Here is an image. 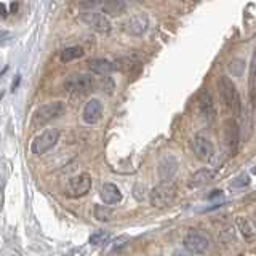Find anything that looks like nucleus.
<instances>
[{"instance_id":"nucleus-1","label":"nucleus","mask_w":256,"mask_h":256,"mask_svg":"<svg viewBox=\"0 0 256 256\" xmlns=\"http://www.w3.org/2000/svg\"><path fill=\"white\" fill-rule=\"evenodd\" d=\"M218 88H220L224 106H226V109L229 112H232L234 120L237 122V120L244 114V104H242V98H240V93L237 90L236 84L232 82L229 77L222 76L218 80Z\"/></svg>"},{"instance_id":"nucleus-2","label":"nucleus","mask_w":256,"mask_h":256,"mask_svg":"<svg viewBox=\"0 0 256 256\" xmlns=\"http://www.w3.org/2000/svg\"><path fill=\"white\" fill-rule=\"evenodd\" d=\"M176 196H178V189H176L174 182L164 181L157 184V186L149 192V202L156 208H165L174 202Z\"/></svg>"},{"instance_id":"nucleus-3","label":"nucleus","mask_w":256,"mask_h":256,"mask_svg":"<svg viewBox=\"0 0 256 256\" xmlns=\"http://www.w3.org/2000/svg\"><path fill=\"white\" fill-rule=\"evenodd\" d=\"M64 112H66V106L61 101H53V102H46L42 104L32 116V126L40 128L46 124H50L52 120L61 117Z\"/></svg>"},{"instance_id":"nucleus-4","label":"nucleus","mask_w":256,"mask_h":256,"mask_svg":"<svg viewBox=\"0 0 256 256\" xmlns=\"http://www.w3.org/2000/svg\"><path fill=\"white\" fill-rule=\"evenodd\" d=\"M182 245L192 254H205L208 250H210L212 242H210V238L204 234V232L189 230L182 238Z\"/></svg>"},{"instance_id":"nucleus-5","label":"nucleus","mask_w":256,"mask_h":256,"mask_svg":"<svg viewBox=\"0 0 256 256\" xmlns=\"http://www.w3.org/2000/svg\"><path fill=\"white\" fill-rule=\"evenodd\" d=\"M58 140H60V130H56V128H48V130H45L44 133L36 136L34 141H32V144H30L32 154L44 156L45 152L54 148V144L58 142Z\"/></svg>"},{"instance_id":"nucleus-6","label":"nucleus","mask_w":256,"mask_h":256,"mask_svg":"<svg viewBox=\"0 0 256 256\" xmlns=\"http://www.w3.org/2000/svg\"><path fill=\"white\" fill-rule=\"evenodd\" d=\"M92 174L90 173H80L74 176L72 180H69L66 186V196L70 198H80L85 194H88V190L92 189Z\"/></svg>"},{"instance_id":"nucleus-7","label":"nucleus","mask_w":256,"mask_h":256,"mask_svg":"<svg viewBox=\"0 0 256 256\" xmlns=\"http://www.w3.org/2000/svg\"><path fill=\"white\" fill-rule=\"evenodd\" d=\"M64 88L69 93H88L93 88V78L86 74H74L69 76L64 82Z\"/></svg>"},{"instance_id":"nucleus-8","label":"nucleus","mask_w":256,"mask_h":256,"mask_svg":"<svg viewBox=\"0 0 256 256\" xmlns=\"http://www.w3.org/2000/svg\"><path fill=\"white\" fill-rule=\"evenodd\" d=\"M224 141H226L229 154L236 156L240 144V130H238V124L234 118H229L226 122V126H224Z\"/></svg>"},{"instance_id":"nucleus-9","label":"nucleus","mask_w":256,"mask_h":256,"mask_svg":"<svg viewBox=\"0 0 256 256\" xmlns=\"http://www.w3.org/2000/svg\"><path fill=\"white\" fill-rule=\"evenodd\" d=\"M198 110L200 116L204 117L205 122H213L216 117V108H214V101L213 96L208 90H204L198 96Z\"/></svg>"},{"instance_id":"nucleus-10","label":"nucleus","mask_w":256,"mask_h":256,"mask_svg":"<svg viewBox=\"0 0 256 256\" xmlns=\"http://www.w3.org/2000/svg\"><path fill=\"white\" fill-rule=\"evenodd\" d=\"M192 149H194L196 156L202 160H208L214 154V146L210 138H206L204 134H197L194 141H192Z\"/></svg>"},{"instance_id":"nucleus-11","label":"nucleus","mask_w":256,"mask_h":256,"mask_svg":"<svg viewBox=\"0 0 256 256\" xmlns=\"http://www.w3.org/2000/svg\"><path fill=\"white\" fill-rule=\"evenodd\" d=\"M101 117H102V104L100 100L92 98L84 108V122L88 125H94L100 122Z\"/></svg>"},{"instance_id":"nucleus-12","label":"nucleus","mask_w":256,"mask_h":256,"mask_svg":"<svg viewBox=\"0 0 256 256\" xmlns=\"http://www.w3.org/2000/svg\"><path fill=\"white\" fill-rule=\"evenodd\" d=\"M84 22H86L88 26L93 28L94 30H100V32H108L110 29V22L104 18L101 13H94V12H84L80 14Z\"/></svg>"},{"instance_id":"nucleus-13","label":"nucleus","mask_w":256,"mask_h":256,"mask_svg":"<svg viewBox=\"0 0 256 256\" xmlns=\"http://www.w3.org/2000/svg\"><path fill=\"white\" fill-rule=\"evenodd\" d=\"M178 172V160L173 156H166L158 164V176L164 181H170Z\"/></svg>"},{"instance_id":"nucleus-14","label":"nucleus","mask_w":256,"mask_h":256,"mask_svg":"<svg viewBox=\"0 0 256 256\" xmlns=\"http://www.w3.org/2000/svg\"><path fill=\"white\" fill-rule=\"evenodd\" d=\"M101 198L106 205H116L122 200V192L114 182H104L101 186Z\"/></svg>"},{"instance_id":"nucleus-15","label":"nucleus","mask_w":256,"mask_h":256,"mask_svg":"<svg viewBox=\"0 0 256 256\" xmlns=\"http://www.w3.org/2000/svg\"><path fill=\"white\" fill-rule=\"evenodd\" d=\"M149 26V21L146 16H142V14H138V16H133V18H130L126 22H125V30L128 32V34H132V36H141L146 32Z\"/></svg>"},{"instance_id":"nucleus-16","label":"nucleus","mask_w":256,"mask_h":256,"mask_svg":"<svg viewBox=\"0 0 256 256\" xmlns=\"http://www.w3.org/2000/svg\"><path fill=\"white\" fill-rule=\"evenodd\" d=\"M236 228L238 230V234L244 237L245 242H253L256 237V230L253 228L252 221L245 218V216H237L236 218Z\"/></svg>"},{"instance_id":"nucleus-17","label":"nucleus","mask_w":256,"mask_h":256,"mask_svg":"<svg viewBox=\"0 0 256 256\" xmlns=\"http://www.w3.org/2000/svg\"><path fill=\"white\" fill-rule=\"evenodd\" d=\"M216 176V172L212 170V168H200L194 174L190 176L189 180V188H200L205 186V184L210 182Z\"/></svg>"},{"instance_id":"nucleus-18","label":"nucleus","mask_w":256,"mask_h":256,"mask_svg":"<svg viewBox=\"0 0 256 256\" xmlns=\"http://www.w3.org/2000/svg\"><path fill=\"white\" fill-rule=\"evenodd\" d=\"M88 68L96 76H109L110 72L116 70V64L110 62L108 60H102V58H96V60H92L88 62Z\"/></svg>"},{"instance_id":"nucleus-19","label":"nucleus","mask_w":256,"mask_h":256,"mask_svg":"<svg viewBox=\"0 0 256 256\" xmlns=\"http://www.w3.org/2000/svg\"><path fill=\"white\" fill-rule=\"evenodd\" d=\"M126 5L122 0H101V12L109 16H120L125 13Z\"/></svg>"},{"instance_id":"nucleus-20","label":"nucleus","mask_w":256,"mask_h":256,"mask_svg":"<svg viewBox=\"0 0 256 256\" xmlns=\"http://www.w3.org/2000/svg\"><path fill=\"white\" fill-rule=\"evenodd\" d=\"M248 88H250L252 108L256 109V48L253 52V58H252V64H250V80H248Z\"/></svg>"},{"instance_id":"nucleus-21","label":"nucleus","mask_w":256,"mask_h":256,"mask_svg":"<svg viewBox=\"0 0 256 256\" xmlns=\"http://www.w3.org/2000/svg\"><path fill=\"white\" fill-rule=\"evenodd\" d=\"M84 48L82 46H68V48H64V50L61 52L60 54V58L62 62H69V61H74V60H78V58H82L84 56Z\"/></svg>"},{"instance_id":"nucleus-22","label":"nucleus","mask_w":256,"mask_h":256,"mask_svg":"<svg viewBox=\"0 0 256 256\" xmlns=\"http://www.w3.org/2000/svg\"><path fill=\"white\" fill-rule=\"evenodd\" d=\"M218 240L222 244V245H232L237 242V236H236V229L234 226H226L220 230L218 234Z\"/></svg>"},{"instance_id":"nucleus-23","label":"nucleus","mask_w":256,"mask_h":256,"mask_svg":"<svg viewBox=\"0 0 256 256\" xmlns=\"http://www.w3.org/2000/svg\"><path fill=\"white\" fill-rule=\"evenodd\" d=\"M112 216H114V212H112V208H108L104 205H96L94 206V218L100 220L102 222H108L112 220Z\"/></svg>"},{"instance_id":"nucleus-24","label":"nucleus","mask_w":256,"mask_h":256,"mask_svg":"<svg viewBox=\"0 0 256 256\" xmlns=\"http://www.w3.org/2000/svg\"><path fill=\"white\" fill-rule=\"evenodd\" d=\"M110 238V234L108 230H100V232H94V234L90 237V244L93 246H104Z\"/></svg>"},{"instance_id":"nucleus-25","label":"nucleus","mask_w":256,"mask_h":256,"mask_svg":"<svg viewBox=\"0 0 256 256\" xmlns=\"http://www.w3.org/2000/svg\"><path fill=\"white\" fill-rule=\"evenodd\" d=\"M114 64H116V70L125 72V70H130L132 68H134L138 62H136L133 58H118Z\"/></svg>"},{"instance_id":"nucleus-26","label":"nucleus","mask_w":256,"mask_h":256,"mask_svg":"<svg viewBox=\"0 0 256 256\" xmlns=\"http://www.w3.org/2000/svg\"><path fill=\"white\" fill-rule=\"evenodd\" d=\"M248 184H250V176L242 173V174H238L237 178H234L230 181V189H244L246 188Z\"/></svg>"},{"instance_id":"nucleus-27","label":"nucleus","mask_w":256,"mask_h":256,"mask_svg":"<svg viewBox=\"0 0 256 256\" xmlns=\"http://www.w3.org/2000/svg\"><path fill=\"white\" fill-rule=\"evenodd\" d=\"M245 69V62L242 60H234L229 64V70L232 72V76H242Z\"/></svg>"},{"instance_id":"nucleus-28","label":"nucleus","mask_w":256,"mask_h":256,"mask_svg":"<svg viewBox=\"0 0 256 256\" xmlns=\"http://www.w3.org/2000/svg\"><path fill=\"white\" fill-rule=\"evenodd\" d=\"M78 5H80V8H84L85 12H88L90 8H93L96 5H101V0H78Z\"/></svg>"},{"instance_id":"nucleus-29","label":"nucleus","mask_w":256,"mask_h":256,"mask_svg":"<svg viewBox=\"0 0 256 256\" xmlns=\"http://www.w3.org/2000/svg\"><path fill=\"white\" fill-rule=\"evenodd\" d=\"M8 38H10V34H8V32H5V30H0V45L5 44Z\"/></svg>"},{"instance_id":"nucleus-30","label":"nucleus","mask_w":256,"mask_h":256,"mask_svg":"<svg viewBox=\"0 0 256 256\" xmlns=\"http://www.w3.org/2000/svg\"><path fill=\"white\" fill-rule=\"evenodd\" d=\"M124 242H126V237H120V238H117L116 242H114V248H120V244H124Z\"/></svg>"},{"instance_id":"nucleus-31","label":"nucleus","mask_w":256,"mask_h":256,"mask_svg":"<svg viewBox=\"0 0 256 256\" xmlns=\"http://www.w3.org/2000/svg\"><path fill=\"white\" fill-rule=\"evenodd\" d=\"M0 16H6V8L4 4H0Z\"/></svg>"}]
</instances>
